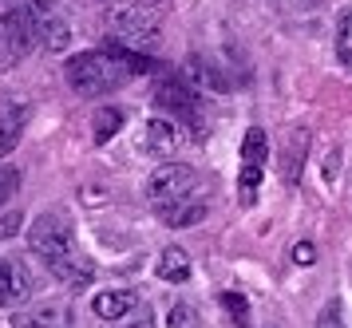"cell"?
Instances as JSON below:
<instances>
[{
    "instance_id": "cell-23",
    "label": "cell",
    "mask_w": 352,
    "mask_h": 328,
    "mask_svg": "<svg viewBox=\"0 0 352 328\" xmlns=\"http://www.w3.org/2000/svg\"><path fill=\"white\" fill-rule=\"evenodd\" d=\"M222 305H226V309H230L234 316H238V325H245V320H250V309H245V300H241V297H234V293H226V297H222Z\"/></svg>"
},
{
    "instance_id": "cell-24",
    "label": "cell",
    "mask_w": 352,
    "mask_h": 328,
    "mask_svg": "<svg viewBox=\"0 0 352 328\" xmlns=\"http://www.w3.org/2000/svg\"><path fill=\"white\" fill-rule=\"evenodd\" d=\"M293 261H297V265H313V261H317L313 245H309V241H297V245H293Z\"/></svg>"
},
{
    "instance_id": "cell-6",
    "label": "cell",
    "mask_w": 352,
    "mask_h": 328,
    "mask_svg": "<svg viewBox=\"0 0 352 328\" xmlns=\"http://www.w3.org/2000/svg\"><path fill=\"white\" fill-rule=\"evenodd\" d=\"M28 12H32V28H36V44H44L48 52H64L72 44V28H67V20L52 4L44 0H36L28 4Z\"/></svg>"
},
{
    "instance_id": "cell-21",
    "label": "cell",
    "mask_w": 352,
    "mask_h": 328,
    "mask_svg": "<svg viewBox=\"0 0 352 328\" xmlns=\"http://www.w3.org/2000/svg\"><path fill=\"white\" fill-rule=\"evenodd\" d=\"M313 328H349L344 325V300L333 297V300H324V309L317 313V325Z\"/></svg>"
},
{
    "instance_id": "cell-4",
    "label": "cell",
    "mask_w": 352,
    "mask_h": 328,
    "mask_svg": "<svg viewBox=\"0 0 352 328\" xmlns=\"http://www.w3.org/2000/svg\"><path fill=\"white\" fill-rule=\"evenodd\" d=\"M32 47H36L32 12H28V4H16L12 12L0 16V63L12 67V63H20Z\"/></svg>"
},
{
    "instance_id": "cell-5",
    "label": "cell",
    "mask_w": 352,
    "mask_h": 328,
    "mask_svg": "<svg viewBox=\"0 0 352 328\" xmlns=\"http://www.w3.org/2000/svg\"><path fill=\"white\" fill-rule=\"evenodd\" d=\"M194 171L190 166H182V162H162L159 171L151 174V182H146V198L159 206H170V202H182V198H190L194 190Z\"/></svg>"
},
{
    "instance_id": "cell-25",
    "label": "cell",
    "mask_w": 352,
    "mask_h": 328,
    "mask_svg": "<svg viewBox=\"0 0 352 328\" xmlns=\"http://www.w3.org/2000/svg\"><path fill=\"white\" fill-rule=\"evenodd\" d=\"M20 221H24V218H20V214H8V218L0 221V237H12V234H16V230H20Z\"/></svg>"
},
{
    "instance_id": "cell-7",
    "label": "cell",
    "mask_w": 352,
    "mask_h": 328,
    "mask_svg": "<svg viewBox=\"0 0 352 328\" xmlns=\"http://www.w3.org/2000/svg\"><path fill=\"white\" fill-rule=\"evenodd\" d=\"M32 273L20 257H0V309H16L32 297Z\"/></svg>"
},
{
    "instance_id": "cell-12",
    "label": "cell",
    "mask_w": 352,
    "mask_h": 328,
    "mask_svg": "<svg viewBox=\"0 0 352 328\" xmlns=\"http://www.w3.org/2000/svg\"><path fill=\"white\" fill-rule=\"evenodd\" d=\"M135 305H139V293H135V289H103V293L91 300L96 316H103V320H123Z\"/></svg>"
},
{
    "instance_id": "cell-11",
    "label": "cell",
    "mask_w": 352,
    "mask_h": 328,
    "mask_svg": "<svg viewBox=\"0 0 352 328\" xmlns=\"http://www.w3.org/2000/svg\"><path fill=\"white\" fill-rule=\"evenodd\" d=\"M143 146H146V155L170 158L178 151V127L170 119H151L143 131Z\"/></svg>"
},
{
    "instance_id": "cell-26",
    "label": "cell",
    "mask_w": 352,
    "mask_h": 328,
    "mask_svg": "<svg viewBox=\"0 0 352 328\" xmlns=\"http://www.w3.org/2000/svg\"><path fill=\"white\" fill-rule=\"evenodd\" d=\"M139 328H155V325H151V313L143 316V325H139Z\"/></svg>"
},
{
    "instance_id": "cell-2",
    "label": "cell",
    "mask_w": 352,
    "mask_h": 328,
    "mask_svg": "<svg viewBox=\"0 0 352 328\" xmlns=\"http://www.w3.org/2000/svg\"><path fill=\"white\" fill-rule=\"evenodd\" d=\"M127 67L119 63L115 56V47L107 52H80V56H72L67 60V83H72V91L83 95V99H99V95H111L115 87H123L127 83Z\"/></svg>"
},
{
    "instance_id": "cell-19",
    "label": "cell",
    "mask_w": 352,
    "mask_h": 328,
    "mask_svg": "<svg viewBox=\"0 0 352 328\" xmlns=\"http://www.w3.org/2000/svg\"><path fill=\"white\" fill-rule=\"evenodd\" d=\"M166 328H202V313L186 305V300H178L175 309L166 313Z\"/></svg>"
},
{
    "instance_id": "cell-22",
    "label": "cell",
    "mask_w": 352,
    "mask_h": 328,
    "mask_svg": "<svg viewBox=\"0 0 352 328\" xmlns=\"http://www.w3.org/2000/svg\"><path fill=\"white\" fill-rule=\"evenodd\" d=\"M20 194V171H12V166H0V210L12 202Z\"/></svg>"
},
{
    "instance_id": "cell-14",
    "label": "cell",
    "mask_w": 352,
    "mask_h": 328,
    "mask_svg": "<svg viewBox=\"0 0 352 328\" xmlns=\"http://www.w3.org/2000/svg\"><path fill=\"white\" fill-rule=\"evenodd\" d=\"M186 76H190L194 83L210 87V91H226V87H230V76H226L214 60H206V56H190V63H186Z\"/></svg>"
},
{
    "instance_id": "cell-3",
    "label": "cell",
    "mask_w": 352,
    "mask_h": 328,
    "mask_svg": "<svg viewBox=\"0 0 352 328\" xmlns=\"http://www.w3.org/2000/svg\"><path fill=\"white\" fill-rule=\"evenodd\" d=\"M111 36L115 47H127V52H151L159 44V28H162V16L155 4H115L111 16Z\"/></svg>"
},
{
    "instance_id": "cell-10",
    "label": "cell",
    "mask_w": 352,
    "mask_h": 328,
    "mask_svg": "<svg viewBox=\"0 0 352 328\" xmlns=\"http://www.w3.org/2000/svg\"><path fill=\"white\" fill-rule=\"evenodd\" d=\"M155 103L166 115H182V119H198V95L182 83V79H162L155 87Z\"/></svg>"
},
{
    "instance_id": "cell-9",
    "label": "cell",
    "mask_w": 352,
    "mask_h": 328,
    "mask_svg": "<svg viewBox=\"0 0 352 328\" xmlns=\"http://www.w3.org/2000/svg\"><path fill=\"white\" fill-rule=\"evenodd\" d=\"M76 316L64 300H44V305H32V309H20L12 316V328H72Z\"/></svg>"
},
{
    "instance_id": "cell-20",
    "label": "cell",
    "mask_w": 352,
    "mask_h": 328,
    "mask_svg": "<svg viewBox=\"0 0 352 328\" xmlns=\"http://www.w3.org/2000/svg\"><path fill=\"white\" fill-rule=\"evenodd\" d=\"M336 60L349 67L352 63V16L340 12V20H336Z\"/></svg>"
},
{
    "instance_id": "cell-17",
    "label": "cell",
    "mask_w": 352,
    "mask_h": 328,
    "mask_svg": "<svg viewBox=\"0 0 352 328\" xmlns=\"http://www.w3.org/2000/svg\"><path fill=\"white\" fill-rule=\"evenodd\" d=\"M261 178H265V166H241V174H238V202L245 206V210L257 202Z\"/></svg>"
},
{
    "instance_id": "cell-13",
    "label": "cell",
    "mask_w": 352,
    "mask_h": 328,
    "mask_svg": "<svg viewBox=\"0 0 352 328\" xmlns=\"http://www.w3.org/2000/svg\"><path fill=\"white\" fill-rule=\"evenodd\" d=\"M159 218L166 221L170 230H186V226H198V221L206 218V206H202V202H190V198H182V202L159 206Z\"/></svg>"
},
{
    "instance_id": "cell-18",
    "label": "cell",
    "mask_w": 352,
    "mask_h": 328,
    "mask_svg": "<svg viewBox=\"0 0 352 328\" xmlns=\"http://www.w3.org/2000/svg\"><path fill=\"white\" fill-rule=\"evenodd\" d=\"M119 127H123V111L99 107V115H96V142H111Z\"/></svg>"
},
{
    "instance_id": "cell-1",
    "label": "cell",
    "mask_w": 352,
    "mask_h": 328,
    "mask_svg": "<svg viewBox=\"0 0 352 328\" xmlns=\"http://www.w3.org/2000/svg\"><path fill=\"white\" fill-rule=\"evenodd\" d=\"M28 241H32V250L44 257L48 273L60 285H67V289H87V285L96 281V265L80 253V245L72 241V234L64 230L60 218H52V214L36 218L32 226H28Z\"/></svg>"
},
{
    "instance_id": "cell-8",
    "label": "cell",
    "mask_w": 352,
    "mask_h": 328,
    "mask_svg": "<svg viewBox=\"0 0 352 328\" xmlns=\"http://www.w3.org/2000/svg\"><path fill=\"white\" fill-rule=\"evenodd\" d=\"M28 119H32V107H28L20 95L0 99V158L12 155V151L20 146V135H24Z\"/></svg>"
},
{
    "instance_id": "cell-15",
    "label": "cell",
    "mask_w": 352,
    "mask_h": 328,
    "mask_svg": "<svg viewBox=\"0 0 352 328\" xmlns=\"http://www.w3.org/2000/svg\"><path fill=\"white\" fill-rule=\"evenodd\" d=\"M155 273H159L162 281H186L190 277V257L178 250V245H170V250L159 253V265H155Z\"/></svg>"
},
{
    "instance_id": "cell-16",
    "label": "cell",
    "mask_w": 352,
    "mask_h": 328,
    "mask_svg": "<svg viewBox=\"0 0 352 328\" xmlns=\"http://www.w3.org/2000/svg\"><path fill=\"white\" fill-rule=\"evenodd\" d=\"M265 158H270V135L261 127H250L241 139V166H265Z\"/></svg>"
}]
</instances>
